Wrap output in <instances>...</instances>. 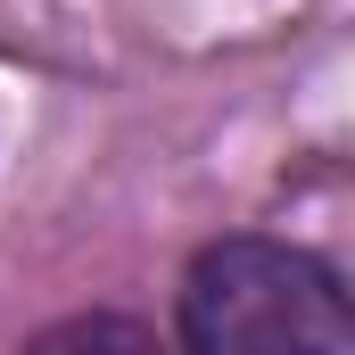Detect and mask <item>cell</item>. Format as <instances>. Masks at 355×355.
Here are the masks:
<instances>
[{
    "instance_id": "1",
    "label": "cell",
    "mask_w": 355,
    "mask_h": 355,
    "mask_svg": "<svg viewBox=\"0 0 355 355\" xmlns=\"http://www.w3.org/2000/svg\"><path fill=\"white\" fill-rule=\"evenodd\" d=\"M182 355H355V297L314 248L232 232L182 272Z\"/></svg>"
},
{
    "instance_id": "2",
    "label": "cell",
    "mask_w": 355,
    "mask_h": 355,
    "mask_svg": "<svg viewBox=\"0 0 355 355\" xmlns=\"http://www.w3.org/2000/svg\"><path fill=\"white\" fill-rule=\"evenodd\" d=\"M25 355H174V347L132 314H75V322H50Z\"/></svg>"
}]
</instances>
